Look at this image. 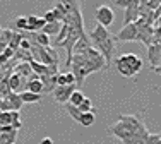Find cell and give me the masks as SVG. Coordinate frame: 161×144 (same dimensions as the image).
<instances>
[{"instance_id":"obj_6","label":"cell","mask_w":161,"mask_h":144,"mask_svg":"<svg viewBox=\"0 0 161 144\" xmlns=\"http://www.w3.org/2000/svg\"><path fill=\"white\" fill-rule=\"evenodd\" d=\"M94 16H96L98 24L103 26V28H108V26H112L113 21H115V12L112 10V7H108V5H99V7H96V12H94Z\"/></svg>"},{"instance_id":"obj_26","label":"cell","mask_w":161,"mask_h":144,"mask_svg":"<svg viewBox=\"0 0 161 144\" xmlns=\"http://www.w3.org/2000/svg\"><path fill=\"white\" fill-rule=\"evenodd\" d=\"M65 84H69V86L75 84V77L72 72H65Z\"/></svg>"},{"instance_id":"obj_25","label":"cell","mask_w":161,"mask_h":144,"mask_svg":"<svg viewBox=\"0 0 161 144\" xmlns=\"http://www.w3.org/2000/svg\"><path fill=\"white\" fill-rule=\"evenodd\" d=\"M159 139H161V134H149V137L146 139L144 144H159Z\"/></svg>"},{"instance_id":"obj_13","label":"cell","mask_w":161,"mask_h":144,"mask_svg":"<svg viewBox=\"0 0 161 144\" xmlns=\"http://www.w3.org/2000/svg\"><path fill=\"white\" fill-rule=\"evenodd\" d=\"M14 60H16L17 64H21V62H26V64L33 62L31 52H29V50H22V48H17V50L14 52Z\"/></svg>"},{"instance_id":"obj_15","label":"cell","mask_w":161,"mask_h":144,"mask_svg":"<svg viewBox=\"0 0 161 144\" xmlns=\"http://www.w3.org/2000/svg\"><path fill=\"white\" fill-rule=\"evenodd\" d=\"M29 65H31V69H33V72L38 75V77H43V75H52L50 74V69L47 65H43V64H40V62H29Z\"/></svg>"},{"instance_id":"obj_28","label":"cell","mask_w":161,"mask_h":144,"mask_svg":"<svg viewBox=\"0 0 161 144\" xmlns=\"http://www.w3.org/2000/svg\"><path fill=\"white\" fill-rule=\"evenodd\" d=\"M55 82H57V86H65V74H57L55 75Z\"/></svg>"},{"instance_id":"obj_32","label":"cell","mask_w":161,"mask_h":144,"mask_svg":"<svg viewBox=\"0 0 161 144\" xmlns=\"http://www.w3.org/2000/svg\"><path fill=\"white\" fill-rule=\"evenodd\" d=\"M151 70H153V72H156V74H159V75H161V65H158V67H151Z\"/></svg>"},{"instance_id":"obj_9","label":"cell","mask_w":161,"mask_h":144,"mask_svg":"<svg viewBox=\"0 0 161 144\" xmlns=\"http://www.w3.org/2000/svg\"><path fill=\"white\" fill-rule=\"evenodd\" d=\"M93 47L91 45V40H89V36L87 35H82L77 40V43L74 45V50H72V55H77V53H84L86 50H89V48Z\"/></svg>"},{"instance_id":"obj_27","label":"cell","mask_w":161,"mask_h":144,"mask_svg":"<svg viewBox=\"0 0 161 144\" xmlns=\"http://www.w3.org/2000/svg\"><path fill=\"white\" fill-rule=\"evenodd\" d=\"M47 24V22H45V19L43 17H38V21H36V28H34V33H40L41 29H43V26Z\"/></svg>"},{"instance_id":"obj_24","label":"cell","mask_w":161,"mask_h":144,"mask_svg":"<svg viewBox=\"0 0 161 144\" xmlns=\"http://www.w3.org/2000/svg\"><path fill=\"white\" fill-rule=\"evenodd\" d=\"M26 26H28V17H17L16 19V29H24L26 31Z\"/></svg>"},{"instance_id":"obj_21","label":"cell","mask_w":161,"mask_h":144,"mask_svg":"<svg viewBox=\"0 0 161 144\" xmlns=\"http://www.w3.org/2000/svg\"><path fill=\"white\" fill-rule=\"evenodd\" d=\"M65 110H67V113L72 117V120L79 122V119H80V112H79V108H77V107H74V105H70V103H65Z\"/></svg>"},{"instance_id":"obj_2","label":"cell","mask_w":161,"mask_h":144,"mask_svg":"<svg viewBox=\"0 0 161 144\" xmlns=\"http://www.w3.org/2000/svg\"><path fill=\"white\" fill-rule=\"evenodd\" d=\"M69 69H70V72L75 77V86H80L89 74L106 69V65H105V58L101 57V53L91 47L84 53L72 55Z\"/></svg>"},{"instance_id":"obj_29","label":"cell","mask_w":161,"mask_h":144,"mask_svg":"<svg viewBox=\"0 0 161 144\" xmlns=\"http://www.w3.org/2000/svg\"><path fill=\"white\" fill-rule=\"evenodd\" d=\"M19 48H22V50H31V43L22 36V41H21V45H19Z\"/></svg>"},{"instance_id":"obj_20","label":"cell","mask_w":161,"mask_h":144,"mask_svg":"<svg viewBox=\"0 0 161 144\" xmlns=\"http://www.w3.org/2000/svg\"><path fill=\"white\" fill-rule=\"evenodd\" d=\"M21 41H22V33H19V31H14L12 33V38H10V41H9V48H12L14 52L19 48V45H21Z\"/></svg>"},{"instance_id":"obj_18","label":"cell","mask_w":161,"mask_h":144,"mask_svg":"<svg viewBox=\"0 0 161 144\" xmlns=\"http://www.w3.org/2000/svg\"><path fill=\"white\" fill-rule=\"evenodd\" d=\"M96 120V115L93 112H87V113H80V119H79V124L84 127H91Z\"/></svg>"},{"instance_id":"obj_17","label":"cell","mask_w":161,"mask_h":144,"mask_svg":"<svg viewBox=\"0 0 161 144\" xmlns=\"http://www.w3.org/2000/svg\"><path fill=\"white\" fill-rule=\"evenodd\" d=\"M17 130L12 132H0V144H16Z\"/></svg>"},{"instance_id":"obj_33","label":"cell","mask_w":161,"mask_h":144,"mask_svg":"<svg viewBox=\"0 0 161 144\" xmlns=\"http://www.w3.org/2000/svg\"><path fill=\"white\" fill-rule=\"evenodd\" d=\"M0 119H2V110H0Z\"/></svg>"},{"instance_id":"obj_8","label":"cell","mask_w":161,"mask_h":144,"mask_svg":"<svg viewBox=\"0 0 161 144\" xmlns=\"http://www.w3.org/2000/svg\"><path fill=\"white\" fill-rule=\"evenodd\" d=\"M115 40H118V41H137V26H136V22L124 24V28L115 35Z\"/></svg>"},{"instance_id":"obj_7","label":"cell","mask_w":161,"mask_h":144,"mask_svg":"<svg viewBox=\"0 0 161 144\" xmlns=\"http://www.w3.org/2000/svg\"><path fill=\"white\" fill-rule=\"evenodd\" d=\"M77 89V86L75 84H72V86H69V84H65V86H57L55 89H53V98H55V101L57 103H69V98H70V94L74 93V91Z\"/></svg>"},{"instance_id":"obj_3","label":"cell","mask_w":161,"mask_h":144,"mask_svg":"<svg viewBox=\"0 0 161 144\" xmlns=\"http://www.w3.org/2000/svg\"><path fill=\"white\" fill-rule=\"evenodd\" d=\"M89 40L93 45L94 50H98L101 57L105 58V65L106 69L112 67V60H113V53H115V35L108 31V28L96 24V28L89 33Z\"/></svg>"},{"instance_id":"obj_31","label":"cell","mask_w":161,"mask_h":144,"mask_svg":"<svg viewBox=\"0 0 161 144\" xmlns=\"http://www.w3.org/2000/svg\"><path fill=\"white\" fill-rule=\"evenodd\" d=\"M40 144H53V141H52L50 137H43V139H41V142H40Z\"/></svg>"},{"instance_id":"obj_12","label":"cell","mask_w":161,"mask_h":144,"mask_svg":"<svg viewBox=\"0 0 161 144\" xmlns=\"http://www.w3.org/2000/svg\"><path fill=\"white\" fill-rule=\"evenodd\" d=\"M19 96H21V101L24 105L28 103H40L41 101V94H36V93H29V91H22V93H19Z\"/></svg>"},{"instance_id":"obj_1","label":"cell","mask_w":161,"mask_h":144,"mask_svg":"<svg viewBox=\"0 0 161 144\" xmlns=\"http://www.w3.org/2000/svg\"><path fill=\"white\" fill-rule=\"evenodd\" d=\"M108 132L118 137L124 144H144L151 134L144 122L136 115H120L118 122L113 124Z\"/></svg>"},{"instance_id":"obj_34","label":"cell","mask_w":161,"mask_h":144,"mask_svg":"<svg viewBox=\"0 0 161 144\" xmlns=\"http://www.w3.org/2000/svg\"><path fill=\"white\" fill-rule=\"evenodd\" d=\"M0 67H2V65H0Z\"/></svg>"},{"instance_id":"obj_10","label":"cell","mask_w":161,"mask_h":144,"mask_svg":"<svg viewBox=\"0 0 161 144\" xmlns=\"http://www.w3.org/2000/svg\"><path fill=\"white\" fill-rule=\"evenodd\" d=\"M16 74L19 75V77H22V79H26V81H29V77H31V74H33V69H31V65L29 64H26V62H21V64H17L16 67L12 69Z\"/></svg>"},{"instance_id":"obj_30","label":"cell","mask_w":161,"mask_h":144,"mask_svg":"<svg viewBox=\"0 0 161 144\" xmlns=\"http://www.w3.org/2000/svg\"><path fill=\"white\" fill-rule=\"evenodd\" d=\"M43 19H45V22H53V21H55V16H53L52 10H48V12L43 16Z\"/></svg>"},{"instance_id":"obj_23","label":"cell","mask_w":161,"mask_h":144,"mask_svg":"<svg viewBox=\"0 0 161 144\" xmlns=\"http://www.w3.org/2000/svg\"><path fill=\"white\" fill-rule=\"evenodd\" d=\"M36 16H29L28 17V26H26V33H34V28H36Z\"/></svg>"},{"instance_id":"obj_5","label":"cell","mask_w":161,"mask_h":144,"mask_svg":"<svg viewBox=\"0 0 161 144\" xmlns=\"http://www.w3.org/2000/svg\"><path fill=\"white\" fill-rule=\"evenodd\" d=\"M137 26V41H141V43H144L146 47H151L153 45V36H154V28H153L151 24H147V22L144 21V19H137V21H134Z\"/></svg>"},{"instance_id":"obj_11","label":"cell","mask_w":161,"mask_h":144,"mask_svg":"<svg viewBox=\"0 0 161 144\" xmlns=\"http://www.w3.org/2000/svg\"><path fill=\"white\" fill-rule=\"evenodd\" d=\"M62 29V22L60 21H53V22H47L41 29V33H45L47 36H57Z\"/></svg>"},{"instance_id":"obj_14","label":"cell","mask_w":161,"mask_h":144,"mask_svg":"<svg viewBox=\"0 0 161 144\" xmlns=\"http://www.w3.org/2000/svg\"><path fill=\"white\" fill-rule=\"evenodd\" d=\"M12 33H14V29H2L0 28V53L9 47V41H10V38H12Z\"/></svg>"},{"instance_id":"obj_19","label":"cell","mask_w":161,"mask_h":144,"mask_svg":"<svg viewBox=\"0 0 161 144\" xmlns=\"http://www.w3.org/2000/svg\"><path fill=\"white\" fill-rule=\"evenodd\" d=\"M84 98H86V96H84V93H82V91H80V89H75L74 93L70 94V98H69V103H70V105H74V107H79V105L82 103V100H84Z\"/></svg>"},{"instance_id":"obj_16","label":"cell","mask_w":161,"mask_h":144,"mask_svg":"<svg viewBox=\"0 0 161 144\" xmlns=\"http://www.w3.org/2000/svg\"><path fill=\"white\" fill-rule=\"evenodd\" d=\"M26 91H29V93H36V94H41V93H43V82H41L40 79H31V81H28Z\"/></svg>"},{"instance_id":"obj_4","label":"cell","mask_w":161,"mask_h":144,"mask_svg":"<svg viewBox=\"0 0 161 144\" xmlns=\"http://www.w3.org/2000/svg\"><path fill=\"white\" fill-rule=\"evenodd\" d=\"M117 70L120 72L125 77H134L136 74H139L141 69H142V60L139 58L136 53H124L118 58L113 60Z\"/></svg>"},{"instance_id":"obj_22","label":"cell","mask_w":161,"mask_h":144,"mask_svg":"<svg viewBox=\"0 0 161 144\" xmlns=\"http://www.w3.org/2000/svg\"><path fill=\"white\" fill-rule=\"evenodd\" d=\"M77 108H79V112H80V113L93 112V101H91L89 98H84V100H82V103H80Z\"/></svg>"}]
</instances>
